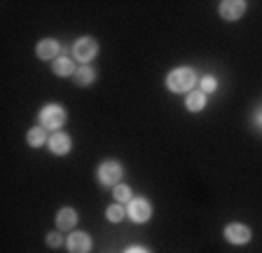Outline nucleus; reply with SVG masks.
<instances>
[{
	"instance_id": "nucleus-1",
	"label": "nucleus",
	"mask_w": 262,
	"mask_h": 253,
	"mask_svg": "<svg viewBox=\"0 0 262 253\" xmlns=\"http://www.w3.org/2000/svg\"><path fill=\"white\" fill-rule=\"evenodd\" d=\"M196 85V73L192 68H173V71L166 75V89L173 94H190Z\"/></svg>"
},
{
	"instance_id": "nucleus-2",
	"label": "nucleus",
	"mask_w": 262,
	"mask_h": 253,
	"mask_svg": "<svg viewBox=\"0 0 262 253\" xmlns=\"http://www.w3.org/2000/svg\"><path fill=\"white\" fill-rule=\"evenodd\" d=\"M38 120H40V126L52 129V132H59L61 126L66 124V108L59 103H47L40 108Z\"/></svg>"
},
{
	"instance_id": "nucleus-3",
	"label": "nucleus",
	"mask_w": 262,
	"mask_h": 253,
	"mask_svg": "<svg viewBox=\"0 0 262 253\" xmlns=\"http://www.w3.org/2000/svg\"><path fill=\"white\" fill-rule=\"evenodd\" d=\"M122 176H124V166L117 160H105V162H101L96 169V178L103 187H115L122 181Z\"/></svg>"
},
{
	"instance_id": "nucleus-4",
	"label": "nucleus",
	"mask_w": 262,
	"mask_h": 253,
	"mask_svg": "<svg viewBox=\"0 0 262 253\" xmlns=\"http://www.w3.org/2000/svg\"><path fill=\"white\" fill-rule=\"evenodd\" d=\"M96 54H98V43L92 38V35L77 38L75 45H73V56H75L80 64H89V61H94Z\"/></svg>"
},
{
	"instance_id": "nucleus-5",
	"label": "nucleus",
	"mask_w": 262,
	"mask_h": 253,
	"mask_svg": "<svg viewBox=\"0 0 262 253\" xmlns=\"http://www.w3.org/2000/svg\"><path fill=\"white\" fill-rule=\"evenodd\" d=\"M126 216H129L134 223H147V220L152 218V204L147 202L143 197H134L129 204H126Z\"/></svg>"
},
{
	"instance_id": "nucleus-6",
	"label": "nucleus",
	"mask_w": 262,
	"mask_h": 253,
	"mask_svg": "<svg viewBox=\"0 0 262 253\" xmlns=\"http://www.w3.org/2000/svg\"><path fill=\"white\" fill-rule=\"evenodd\" d=\"M246 10H248V3H244V0H223L218 5L220 17H223L225 22H236V19H241L246 14Z\"/></svg>"
},
{
	"instance_id": "nucleus-7",
	"label": "nucleus",
	"mask_w": 262,
	"mask_h": 253,
	"mask_svg": "<svg viewBox=\"0 0 262 253\" xmlns=\"http://www.w3.org/2000/svg\"><path fill=\"white\" fill-rule=\"evenodd\" d=\"M251 227L244 225V223H229L227 227H225V239H227L229 244H236V246H241V244H248L251 242Z\"/></svg>"
},
{
	"instance_id": "nucleus-8",
	"label": "nucleus",
	"mask_w": 262,
	"mask_h": 253,
	"mask_svg": "<svg viewBox=\"0 0 262 253\" xmlns=\"http://www.w3.org/2000/svg\"><path fill=\"white\" fill-rule=\"evenodd\" d=\"M61 54V43L54 38H45L35 45V56L42 61H56Z\"/></svg>"
},
{
	"instance_id": "nucleus-9",
	"label": "nucleus",
	"mask_w": 262,
	"mask_h": 253,
	"mask_svg": "<svg viewBox=\"0 0 262 253\" xmlns=\"http://www.w3.org/2000/svg\"><path fill=\"white\" fill-rule=\"evenodd\" d=\"M66 248H68V253H89L92 251V237L80 230L73 232V235H68V239H66Z\"/></svg>"
},
{
	"instance_id": "nucleus-10",
	"label": "nucleus",
	"mask_w": 262,
	"mask_h": 253,
	"mask_svg": "<svg viewBox=\"0 0 262 253\" xmlns=\"http://www.w3.org/2000/svg\"><path fill=\"white\" fill-rule=\"evenodd\" d=\"M47 148L52 150V155H59V157H63V155L71 153L73 141H71V136H68V134L54 132L52 136H49V141H47Z\"/></svg>"
},
{
	"instance_id": "nucleus-11",
	"label": "nucleus",
	"mask_w": 262,
	"mask_h": 253,
	"mask_svg": "<svg viewBox=\"0 0 262 253\" xmlns=\"http://www.w3.org/2000/svg\"><path fill=\"white\" fill-rule=\"evenodd\" d=\"M77 220H80L77 211L71 209V206H63V209H59V214H56V227H59V230H73V227L77 225Z\"/></svg>"
},
{
	"instance_id": "nucleus-12",
	"label": "nucleus",
	"mask_w": 262,
	"mask_h": 253,
	"mask_svg": "<svg viewBox=\"0 0 262 253\" xmlns=\"http://www.w3.org/2000/svg\"><path fill=\"white\" fill-rule=\"evenodd\" d=\"M75 71H77L75 61L68 59V56H59V59L52 64V73L59 77H71V75H75Z\"/></svg>"
},
{
	"instance_id": "nucleus-13",
	"label": "nucleus",
	"mask_w": 262,
	"mask_h": 253,
	"mask_svg": "<svg viewBox=\"0 0 262 253\" xmlns=\"http://www.w3.org/2000/svg\"><path fill=\"white\" fill-rule=\"evenodd\" d=\"M185 108L190 110V113H202V110L206 108V94H204L202 89H192L185 99Z\"/></svg>"
},
{
	"instance_id": "nucleus-14",
	"label": "nucleus",
	"mask_w": 262,
	"mask_h": 253,
	"mask_svg": "<svg viewBox=\"0 0 262 253\" xmlns=\"http://www.w3.org/2000/svg\"><path fill=\"white\" fill-rule=\"evenodd\" d=\"M49 138H47V129L45 126H33V129H28L26 134V143L31 145V148H42L45 143H47Z\"/></svg>"
},
{
	"instance_id": "nucleus-15",
	"label": "nucleus",
	"mask_w": 262,
	"mask_h": 253,
	"mask_svg": "<svg viewBox=\"0 0 262 253\" xmlns=\"http://www.w3.org/2000/svg\"><path fill=\"white\" fill-rule=\"evenodd\" d=\"M73 77H75L77 87H89V85L96 80V71H94L92 66H77V71Z\"/></svg>"
},
{
	"instance_id": "nucleus-16",
	"label": "nucleus",
	"mask_w": 262,
	"mask_h": 253,
	"mask_svg": "<svg viewBox=\"0 0 262 253\" xmlns=\"http://www.w3.org/2000/svg\"><path fill=\"white\" fill-rule=\"evenodd\" d=\"M113 197L117 204H129L131 199H134V195H131V187L124 185V183H117V185L113 187Z\"/></svg>"
},
{
	"instance_id": "nucleus-17",
	"label": "nucleus",
	"mask_w": 262,
	"mask_h": 253,
	"mask_svg": "<svg viewBox=\"0 0 262 253\" xmlns=\"http://www.w3.org/2000/svg\"><path fill=\"white\" fill-rule=\"evenodd\" d=\"M124 216H126V209L122 206V204H110L108 209H105V218L110 220V223H122L124 220Z\"/></svg>"
},
{
	"instance_id": "nucleus-18",
	"label": "nucleus",
	"mask_w": 262,
	"mask_h": 253,
	"mask_svg": "<svg viewBox=\"0 0 262 253\" xmlns=\"http://www.w3.org/2000/svg\"><path fill=\"white\" fill-rule=\"evenodd\" d=\"M199 89H202L204 94H213L215 89H218V80L213 75H204L202 80H199Z\"/></svg>"
},
{
	"instance_id": "nucleus-19",
	"label": "nucleus",
	"mask_w": 262,
	"mask_h": 253,
	"mask_svg": "<svg viewBox=\"0 0 262 253\" xmlns=\"http://www.w3.org/2000/svg\"><path fill=\"white\" fill-rule=\"evenodd\" d=\"M47 246L49 248H61L63 246V237L59 232H47Z\"/></svg>"
},
{
	"instance_id": "nucleus-20",
	"label": "nucleus",
	"mask_w": 262,
	"mask_h": 253,
	"mask_svg": "<svg viewBox=\"0 0 262 253\" xmlns=\"http://www.w3.org/2000/svg\"><path fill=\"white\" fill-rule=\"evenodd\" d=\"M124 253H150V251H147V248H143V246H129Z\"/></svg>"
},
{
	"instance_id": "nucleus-21",
	"label": "nucleus",
	"mask_w": 262,
	"mask_h": 253,
	"mask_svg": "<svg viewBox=\"0 0 262 253\" xmlns=\"http://www.w3.org/2000/svg\"><path fill=\"white\" fill-rule=\"evenodd\" d=\"M255 122L262 126V110H257V113H255Z\"/></svg>"
}]
</instances>
